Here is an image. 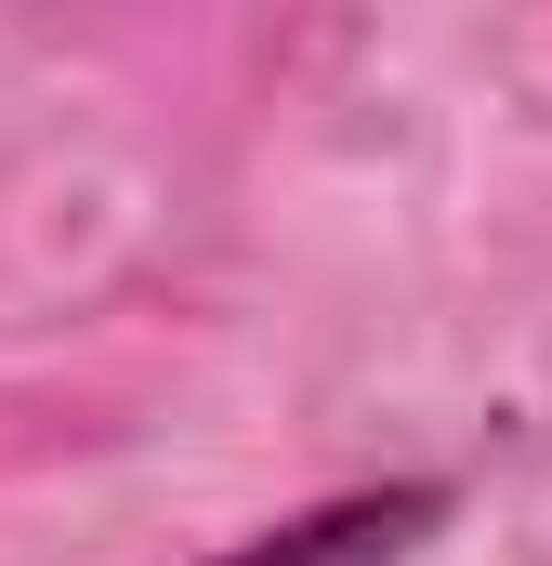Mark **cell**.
I'll return each instance as SVG.
<instances>
[{"label": "cell", "mask_w": 552, "mask_h": 566, "mask_svg": "<svg viewBox=\"0 0 552 566\" xmlns=\"http://www.w3.org/2000/svg\"><path fill=\"white\" fill-rule=\"evenodd\" d=\"M447 527H460V474H369V488H329L198 566H421Z\"/></svg>", "instance_id": "6da1fadb"}]
</instances>
